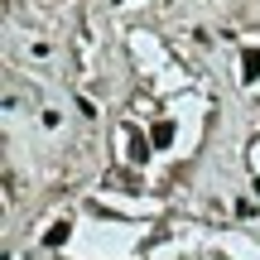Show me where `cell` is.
Returning <instances> with one entry per match:
<instances>
[{"mask_svg":"<svg viewBox=\"0 0 260 260\" xmlns=\"http://www.w3.org/2000/svg\"><path fill=\"white\" fill-rule=\"evenodd\" d=\"M111 183H116V188H140V178H135V174H125V169H116Z\"/></svg>","mask_w":260,"mask_h":260,"instance_id":"5","label":"cell"},{"mask_svg":"<svg viewBox=\"0 0 260 260\" xmlns=\"http://www.w3.org/2000/svg\"><path fill=\"white\" fill-rule=\"evenodd\" d=\"M174 140V121H154V130H149V145H169Z\"/></svg>","mask_w":260,"mask_h":260,"instance_id":"3","label":"cell"},{"mask_svg":"<svg viewBox=\"0 0 260 260\" xmlns=\"http://www.w3.org/2000/svg\"><path fill=\"white\" fill-rule=\"evenodd\" d=\"M68 232H73L68 222H53V226L44 232V246H63V241H68Z\"/></svg>","mask_w":260,"mask_h":260,"instance_id":"4","label":"cell"},{"mask_svg":"<svg viewBox=\"0 0 260 260\" xmlns=\"http://www.w3.org/2000/svg\"><path fill=\"white\" fill-rule=\"evenodd\" d=\"M241 77H246V82L260 77V48H246V53H241Z\"/></svg>","mask_w":260,"mask_h":260,"instance_id":"1","label":"cell"},{"mask_svg":"<svg viewBox=\"0 0 260 260\" xmlns=\"http://www.w3.org/2000/svg\"><path fill=\"white\" fill-rule=\"evenodd\" d=\"M149 149H154V145H149L140 130H130V159H135V164H145V159H149Z\"/></svg>","mask_w":260,"mask_h":260,"instance_id":"2","label":"cell"}]
</instances>
